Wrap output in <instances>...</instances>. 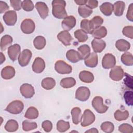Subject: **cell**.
<instances>
[{
	"instance_id": "cell-2",
	"label": "cell",
	"mask_w": 133,
	"mask_h": 133,
	"mask_svg": "<svg viewBox=\"0 0 133 133\" xmlns=\"http://www.w3.org/2000/svg\"><path fill=\"white\" fill-rule=\"evenodd\" d=\"M23 108L24 104L22 101L20 100H14L7 106L5 111L11 114H18L22 111Z\"/></svg>"
},
{
	"instance_id": "cell-4",
	"label": "cell",
	"mask_w": 133,
	"mask_h": 133,
	"mask_svg": "<svg viewBox=\"0 0 133 133\" xmlns=\"http://www.w3.org/2000/svg\"><path fill=\"white\" fill-rule=\"evenodd\" d=\"M55 69L57 73L61 74H69L72 71V66L61 60L56 61L55 64Z\"/></svg>"
},
{
	"instance_id": "cell-21",
	"label": "cell",
	"mask_w": 133,
	"mask_h": 133,
	"mask_svg": "<svg viewBox=\"0 0 133 133\" xmlns=\"http://www.w3.org/2000/svg\"><path fill=\"white\" fill-rule=\"evenodd\" d=\"M79 78L80 80L86 83H90L94 80V76L93 74L87 71H82L79 74Z\"/></svg>"
},
{
	"instance_id": "cell-38",
	"label": "cell",
	"mask_w": 133,
	"mask_h": 133,
	"mask_svg": "<svg viewBox=\"0 0 133 133\" xmlns=\"http://www.w3.org/2000/svg\"><path fill=\"white\" fill-rule=\"evenodd\" d=\"M74 36L80 43L86 42L88 39V35L87 33L82 29H78L74 32Z\"/></svg>"
},
{
	"instance_id": "cell-41",
	"label": "cell",
	"mask_w": 133,
	"mask_h": 133,
	"mask_svg": "<svg viewBox=\"0 0 133 133\" xmlns=\"http://www.w3.org/2000/svg\"><path fill=\"white\" fill-rule=\"evenodd\" d=\"M37 127V125L36 122H29L25 120L22 122V129L24 131H28L34 130Z\"/></svg>"
},
{
	"instance_id": "cell-31",
	"label": "cell",
	"mask_w": 133,
	"mask_h": 133,
	"mask_svg": "<svg viewBox=\"0 0 133 133\" xmlns=\"http://www.w3.org/2000/svg\"><path fill=\"white\" fill-rule=\"evenodd\" d=\"M19 125L15 119L8 120L5 125V129L8 132H15L18 130Z\"/></svg>"
},
{
	"instance_id": "cell-46",
	"label": "cell",
	"mask_w": 133,
	"mask_h": 133,
	"mask_svg": "<svg viewBox=\"0 0 133 133\" xmlns=\"http://www.w3.org/2000/svg\"><path fill=\"white\" fill-rule=\"evenodd\" d=\"M34 5L30 0H24L22 3V8L26 11H31L33 10Z\"/></svg>"
},
{
	"instance_id": "cell-42",
	"label": "cell",
	"mask_w": 133,
	"mask_h": 133,
	"mask_svg": "<svg viewBox=\"0 0 133 133\" xmlns=\"http://www.w3.org/2000/svg\"><path fill=\"white\" fill-rule=\"evenodd\" d=\"M101 129L106 133H111L114 129V124L110 122H104L101 125Z\"/></svg>"
},
{
	"instance_id": "cell-25",
	"label": "cell",
	"mask_w": 133,
	"mask_h": 133,
	"mask_svg": "<svg viewBox=\"0 0 133 133\" xmlns=\"http://www.w3.org/2000/svg\"><path fill=\"white\" fill-rule=\"evenodd\" d=\"M116 48L120 51H126L130 48V44L124 39L117 40L115 43Z\"/></svg>"
},
{
	"instance_id": "cell-17",
	"label": "cell",
	"mask_w": 133,
	"mask_h": 133,
	"mask_svg": "<svg viewBox=\"0 0 133 133\" xmlns=\"http://www.w3.org/2000/svg\"><path fill=\"white\" fill-rule=\"evenodd\" d=\"M57 38L66 46L70 45L71 43L73 40V37L69 32L66 31H62L58 33L57 35Z\"/></svg>"
},
{
	"instance_id": "cell-18",
	"label": "cell",
	"mask_w": 133,
	"mask_h": 133,
	"mask_svg": "<svg viewBox=\"0 0 133 133\" xmlns=\"http://www.w3.org/2000/svg\"><path fill=\"white\" fill-rule=\"evenodd\" d=\"M91 44L92 49L95 53L102 52L106 46L105 42L103 40L98 38H94L92 41Z\"/></svg>"
},
{
	"instance_id": "cell-5",
	"label": "cell",
	"mask_w": 133,
	"mask_h": 133,
	"mask_svg": "<svg viewBox=\"0 0 133 133\" xmlns=\"http://www.w3.org/2000/svg\"><path fill=\"white\" fill-rule=\"evenodd\" d=\"M95 120V114L89 109H86L81 119V126L82 127H87L92 124Z\"/></svg>"
},
{
	"instance_id": "cell-24",
	"label": "cell",
	"mask_w": 133,
	"mask_h": 133,
	"mask_svg": "<svg viewBox=\"0 0 133 133\" xmlns=\"http://www.w3.org/2000/svg\"><path fill=\"white\" fill-rule=\"evenodd\" d=\"M113 5V11L115 16H121L123 15L125 8V4L123 1H117Z\"/></svg>"
},
{
	"instance_id": "cell-34",
	"label": "cell",
	"mask_w": 133,
	"mask_h": 133,
	"mask_svg": "<svg viewBox=\"0 0 133 133\" xmlns=\"http://www.w3.org/2000/svg\"><path fill=\"white\" fill-rule=\"evenodd\" d=\"M77 50L81 60L84 59L90 53V48L87 44L80 46L77 48Z\"/></svg>"
},
{
	"instance_id": "cell-23",
	"label": "cell",
	"mask_w": 133,
	"mask_h": 133,
	"mask_svg": "<svg viewBox=\"0 0 133 133\" xmlns=\"http://www.w3.org/2000/svg\"><path fill=\"white\" fill-rule=\"evenodd\" d=\"M67 59L72 63H76L81 60L78 51L74 50H69L66 53Z\"/></svg>"
},
{
	"instance_id": "cell-33",
	"label": "cell",
	"mask_w": 133,
	"mask_h": 133,
	"mask_svg": "<svg viewBox=\"0 0 133 133\" xmlns=\"http://www.w3.org/2000/svg\"><path fill=\"white\" fill-rule=\"evenodd\" d=\"M121 60L122 62L125 65L132 66L133 65V57L130 52H125L123 54Z\"/></svg>"
},
{
	"instance_id": "cell-48",
	"label": "cell",
	"mask_w": 133,
	"mask_h": 133,
	"mask_svg": "<svg viewBox=\"0 0 133 133\" xmlns=\"http://www.w3.org/2000/svg\"><path fill=\"white\" fill-rule=\"evenodd\" d=\"M124 75L125 77L124 79V84L125 85L128 87L129 88L132 89V77L129 74L124 73Z\"/></svg>"
},
{
	"instance_id": "cell-35",
	"label": "cell",
	"mask_w": 133,
	"mask_h": 133,
	"mask_svg": "<svg viewBox=\"0 0 133 133\" xmlns=\"http://www.w3.org/2000/svg\"><path fill=\"white\" fill-rule=\"evenodd\" d=\"M38 116V111L37 109L34 107H29L24 115V117L30 119H36Z\"/></svg>"
},
{
	"instance_id": "cell-10",
	"label": "cell",
	"mask_w": 133,
	"mask_h": 133,
	"mask_svg": "<svg viewBox=\"0 0 133 133\" xmlns=\"http://www.w3.org/2000/svg\"><path fill=\"white\" fill-rule=\"evenodd\" d=\"M124 76V72L121 66L116 65L113 67L110 72V77L114 81L121 80Z\"/></svg>"
},
{
	"instance_id": "cell-1",
	"label": "cell",
	"mask_w": 133,
	"mask_h": 133,
	"mask_svg": "<svg viewBox=\"0 0 133 133\" xmlns=\"http://www.w3.org/2000/svg\"><path fill=\"white\" fill-rule=\"evenodd\" d=\"M66 3L63 0H54L52 2V14L57 19H64L67 13L65 10Z\"/></svg>"
},
{
	"instance_id": "cell-16",
	"label": "cell",
	"mask_w": 133,
	"mask_h": 133,
	"mask_svg": "<svg viewBox=\"0 0 133 133\" xmlns=\"http://www.w3.org/2000/svg\"><path fill=\"white\" fill-rule=\"evenodd\" d=\"M45 68V62L41 57H36L32 65V69L33 72L36 73H42Z\"/></svg>"
},
{
	"instance_id": "cell-8",
	"label": "cell",
	"mask_w": 133,
	"mask_h": 133,
	"mask_svg": "<svg viewBox=\"0 0 133 133\" xmlns=\"http://www.w3.org/2000/svg\"><path fill=\"white\" fill-rule=\"evenodd\" d=\"M32 52L28 49H24L20 54L18 58V62L21 66H26L32 57Z\"/></svg>"
},
{
	"instance_id": "cell-28",
	"label": "cell",
	"mask_w": 133,
	"mask_h": 133,
	"mask_svg": "<svg viewBox=\"0 0 133 133\" xmlns=\"http://www.w3.org/2000/svg\"><path fill=\"white\" fill-rule=\"evenodd\" d=\"M12 38L9 35H4L1 39V49L2 51H5L10 46L12 42Z\"/></svg>"
},
{
	"instance_id": "cell-19",
	"label": "cell",
	"mask_w": 133,
	"mask_h": 133,
	"mask_svg": "<svg viewBox=\"0 0 133 133\" xmlns=\"http://www.w3.org/2000/svg\"><path fill=\"white\" fill-rule=\"evenodd\" d=\"M98 62V55L95 52L90 53L84 59L85 64L89 68H95L97 66Z\"/></svg>"
},
{
	"instance_id": "cell-53",
	"label": "cell",
	"mask_w": 133,
	"mask_h": 133,
	"mask_svg": "<svg viewBox=\"0 0 133 133\" xmlns=\"http://www.w3.org/2000/svg\"><path fill=\"white\" fill-rule=\"evenodd\" d=\"M9 7L6 3L3 1H0V13L3 14L8 10ZM7 12V11H6Z\"/></svg>"
},
{
	"instance_id": "cell-7",
	"label": "cell",
	"mask_w": 133,
	"mask_h": 133,
	"mask_svg": "<svg viewBox=\"0 0 133 133\" xmlns=\"http://www.w3.org/2000/svg\"><path fill=\"white\" fill-rule=\"evenodd\" d=\"M90 91L89 88L85 86H81L78 88L75 92V98L79 101H86L90 96Z\"/></svg>"
},
{
	"instance_id": "cell-39",
	"label": "cell",
	"mask_w": 133,
	"mask_h": 133,
	"mask_svg": "<svg viewBox=\"0 0 133 133\" xmlns=\"http://www.w3.org/2000/svg\"><path fill=\"white\" fill-rule=\"evenodd\" d=\"M115 119L117 121H122L127 119L129 117V112L127 110L122 111L119 110H116L114 114Z\"/></svg>"
},
{
	"instance_id": "cell-49",
	"label": "cell",
	"mask_w": 133,
	"mask_h": 133,
	"mask_svg": "<svg viewBox=\"0 0 133 133\" xmlns=\"http://www.w3.org/2000/svg\"><path fill=\"white\" fill-rule=\"evenodd\" d=\"M42 127L45 132H48L52 130V124L50 121L48 120H46L43 122L42 124Z\"/></svg>"
},
{
	"instance_id": "cell-55",
	"label": "cell",
	"mask_w": 133,
	"mask_h": 133,
	"mask_svg": "<svg viewBox=\"0 0 133 133\" xmlns=\"http://www.w3.org/2000/svg\"><path fill=\"white\" fill-rule=\"evenodd\" d=\"M85 132H91V133H98V130L95 128H92L88 130H87L85 131Z\"/></svg>"
},
{
	"instance_id": "cell-37",
	"label": "cell",
	"mask_w": 133,
	"mask_h": 133,
	"mask_svg": "<svg viewBox=\"0 0 133 133\" xmlns=\"http://www.w3.org/2000/svg\"><path fill=\"white\" fill-rule=\"evenodd\" d=\"M78 12L82 18H87L92 13V10L86 5L80 6L78 8Z\"/></svg>"
},
{
	"instance_id": "cell-22",
	"label": "cell",
	"mask_w": 133,
	"mask_h": 133,
	"mask_svg": "<svg viewBox=\"0 0 133 133\" xmlns=\"http://www.w3.org/2000/svg\"><path fill=\"white\" fill-rule=\"evenodd\" d=\"M71 115L72 122L74 124L77 125L82 119L81 110L78 107H74L71 110Z\"/></svg>"
},
{
	"instance_id": "cell-40",
	"label": "cell",
	"mask_w": 133,
	"mask_h": 133,
	"mask_svg": "<svg viewBox=\"0 0 133 133\" xmlns=\"http://www.w3.org/2000/svg\"><path fill=\"white\" fill-rule=\"evenodd\" d=\"M70 127L69 122H65L63 120H59L57 123V129L60 132H64L68 130Z\"/></svg>"
},
{
	"instance_id": "cell-47",
	"label": "cell",
	"mask_w": 133,
	"mask_h": 133,
	"mask_svg": "<svg viewBox=\"0 0 133 133\" xmlns=\"http://www.w3.org/2000/svg\"><path fill=\"white\" fill-rule=\"evenodd\" d=\"M123 34L130 39L133 38V26H126L122 30Z\"/></svg>"
},
{
	"instance_id": "cell-43",
	"label": "cell",
	"mask_w": 133,
	"mask_h": 133,
	"mask_svg": "<svg viewBox=\"0 0 133 133\" xmlns=\"http://www.w3.org/2000/svg\"><path fill=\"white\" fill-rule=\"evenodd\" d=\"M81 28L82 30L84 31L86 33L91 34L93 30L91 29L89 23V20L83 19L81 22Z\"/></svg>"
},
{
	"instance_id": "cell-14",
	"label": "cell",
	"mask_w": 133,
	"mask_h": 133,
	"mask_svg": "<svg viewBox=\"0 0 133 133\" xmlns=\"http://www.w3.org/2000/svg\"><path fill=\"white\" fill-rule=\"evenodd\" d=\"M76 24V19L73 16H69L65 17L61 22L64 31H69L73 29Z\"/></svg>"
},
{
	"instance_id": "cell-50",
	"label": "cell",
	"mask_w": 133,
	"mask_h": 133,
	"mask_svg": "<svg viewBox=\"0 0 133 133\" xmlns=\"http://www.w3.org/2000/svg\"><path fill=\"white\" fill-rule=\"evenodd\" d=\"M10 5L14 10L18 11L20 10L22 8V2L20 0H10Z\"/></svg>"
},
{
	"instance_id": "cell-54",
	"label": "cell",
	"mask_w": 133,
	"mask_h": 133,
	"mask_svg": "<svg viewBox=\"0 0 133 133\" xmlns=\"http://www.w3.org/2000/svg\"><path fill=\"white\" fill-rule=\"evenodd\" d=\"M74 2L77 5H78L80 6H83V5H86L87 1L86 0H77V1L75 0V1H74Z\"/></svg>"
},
{
	"instance_id": "cell-52",
	"label": "cell",
	"mask_w": 133,
	"mask_h": 133,
	"mask_svg": "<svg viewBox=\"0 0 133 133\" xmlns=\"http://www.w3.org/2000/svg\"><path fill=\"white\" fill-rule=\"evenodd\" d=\"M85 5L92 9L97 7L98 5V2L97 1H95V0H88V1H87L86 4Z\"/></svg>"
},
{
	"instance_id": "cell-29",
	"label": "cell",
	"mask_w": 133,
	"mask_h": 133,
	"mask_svg": "<svg viewBox=\"0 0 133 133\" xmlns=\"http://www.w3.org/2000/svg\"><path fill=\"white\" fill-rule=\"evenodd\" d=\"M60 84L61 86L64 88H70L75 86L76 81L73 77H65L60 81Z\"/></svg>"
},
{
	"instance_id": "cell-56",
	"label": "cell",
	"mask_w": 133,
	"mask_h": 133,
	"mask_svg": "<svg viewBox=\"0 0 133 133\" xmlns=\"http://www.w3.org/2000/svg\"><path fill=\"white\" fill-rule=\"evenodd\" d=\"M5 57L3 55V54L1 52V64H2L4 62V61H5Z\"/></svg>"
},
{
	"instance_id": "cell-30",
	"label": "cell",
	"mask_w": 133,
	"mask_h": 133,
	"mask_svg": "<svg viewBox=\"0 0 133 133\" xmlns=\"http://www.w3.org/2000/svg\"><path fill=\"white\" fill-rule=\"evenodd\" d=\"M89 23L91 29L94 31L101 26L103 23V19L99 16H96L89 20Z\"/></svg>"
},
{
	"instance_id": "cell-20",
	"label": "cell",
	"mask_w": 133,
	"mask_h": 133,
	"mask_svg": "<svg viewBox=\"0 0 133 133\" xmlns=\"http://www.w3.org/2000/svg\"><path fill=\"white\" fill-rule=\"evenodd\" d=\"M15 73L14 68L10 65H7L2 70L1 76L4 79H10L15 76Z\"/></svg>"
},
{
	"instance_id": "cell-36",
	"label": "cell",
	"mask_w": 133,
	"mask_h": 133,
	"mask_svg": "<svg viewBox=\"0 0 133 133\" xmlns=\"http://www.w3.org/2000/svg\"><path fill=\"white\" fill-rule=\"evenodd\" d=\"M92 36L95 38L101 39L104 37L107 34V30L105 26H102L95 30L92 33Z\"/></svg>"
},
{
	"instance_id": "cell-6",
	"label": "cell",
	"mask_w": 133,
	"mask_h": 133,
	"mask_svg": "<svg viewBox=\"0 0 133 133\" xmlns=\"http://www.w3.org/2000/svg\"><path fill=\"white\" fill-rule=\"evenodd\" d=\"M23 33L29 34L33 33L35 28L34 22L31 19H25L22 21L20 25Z\"/></svg>"
},
{
	"instance_id": "cell-45",
	"label": "cell",
	"mask_w": 133,
	"mask_h": 133,
	"mask_svg": "<svg viewBox=\"0 0 133 133\" xmlns=\"http://www.w3.org/2000/svg\"><path fill=\"white\" fill-rule=\"evenodd\" d=\"M133 92L132 91H126L124 94V99L125 103L127 105L132 106L133 104L132 102Z\"/></svg>"
},
{
	"instance_id": "cell-3",
	"label": "cell",
	"mask_w": 133,
	"mask_h": 133,
	"mask_svg": "<svg viewBox=\"0 0 133 133\" xmlns=\"http://www.w3.org/2000/svg\"><path fill=\"white\" fill-rule=\"evenodd\" d=\"M91 103L94 109L98 113H104L109 108L108 106L103 104V98L100 96H96L94 97L92 99Z\"/></svg>"
},
{
	"instance_id": "cell-44",
	"label": "cell",
	"mask_w": 133,
	"mask_h": 133,
	"mask_svg": "<svg viewBox=\"0 0 133 133\" xmlns=\"http://www.w3.org/2000/svg\"><path fill=\"white\" fill-rule=\"evenodd\" d=\"M118 130L122 133H132L133 131V128L130 124L124 123L119 126Z\"/></svg>"
},
{
	"instance_id": "cell-12",
	"label": "cell",
	"mask_w": 133,
	"mask_h": 133,
	"mask_svg": "<svg viewBox=\"0 0 133 133\" xmlns=\"http://www.w3.org/2000/svg\"><path fill=\"white\" fill-rule=\"evenodd\" d=\"M20 92L22 96L27 99L32 98L35 94L33 86L27 83L23 84L20 86Z\"/></svg>"
},
{
	"instance_id": "cell-27",
	"label": "cell",
	"mask_w": 133,
	"mask_h": 133,
	"mask_svg": "<svg viewBox=\"0 0 133 133\" xmlns=\"http://www.w3.org/2000/svg\"><path fill=\"white\" fill-rule=\"evenodd\" d=\"M56 85V81L52 77H46L41 82L42 87L46 90L52 89Z\"/></svg>"
},
{
	"instance_id": "cell-32",
	"label": "cell",
	"mask_w": 133,
	"mask_h": 133,
	"mask_svg": "<svg viewBox=\"0 0 133 133\" xmlns=\"http://www.w3.org/2000/svg\"><path fill=\"white\" fill-rule=\"evenodd\" d=\"M46 41L45 38L42 36H36L34 41L33 44L35 48L38 50H41L44 48L46 45Z\"/></svg>"
},
{
	"instance_id": "cell-11",
	"label": "cell",
	"mask_w": 133,
	"mask_h": 133,
	"mask_svg": "<svg viewBox=\"0 0 133 133\" xmlns=\"http://www.w3.org/2000/svg\"><path fill=\"white\" fill-rule=\"evenodd\" d=\"M3 19L7 25H14L17 20V13L14 10L7 11L4 14Z\"/></svg>"
},
{
	"instance_id": "cell-9",
	"label": "cell",
	"mask_w": 133,
	"mask_h": 133,
	"mask_svg": "<svg viewBox=\"0 0 133 133\" xmlns=\"http://www.w3.org/2000/svg\"><path fill=\"white\" fill-rule=\"evenodd\" d=\"M116 64V59L114 55L111 54H106L102 60V67L105 69L112 68Z\"/></svg>"
},
{
	"instance_id": "cell-51",
	"label": "cell",
	"mask_w": 133,
	"mask_h": 133,
	"mask_svg": "<svg viewBox=\"0 0 133 133\" xmlns=\"http://www.w3.org/2000/svg\"><path fill=\"white\" fill-rule=\"evenodd\" d=\"M126 17L129 21L131 22L133 21V3H131L128 7Z\"/></svg>"
},
{
	"instance_id": "cell-26",
	"label": "cell",
	"mask_w": 133,
	"mask_h": 133,
	"mask_svg": "<svg viewBox=\"0 0 133 133\" xmlns=\"http://www.w3.org/2000/svg\"><path fill=\"white\" fill-rule=\"evenodd\" d=\"M100 10L104 15L109 16L113 10V5L109 2L103 3L100 6Z\"/></svg>"
},
{
	"instance_id": "cell-15",
	"label": "cell",
	"mask_w": 133,
	"mask_h": 133,
	"mask_svg": "<svg viewBox=\"0 0 133 133\" xmlns=\"http://www.w3.org/2000/svg\"><path fill=\"white\" fill-rule=\"evenodd\" d=\"M35 7L42 19H45L48 16L49 9L44 2H38L36 3Z\"/></svg>"
},
{
	"instance_id": "cell-13",
	"label": "cell",
	"mask_w": 133,
	"mask_h": 133,
	"mask_svg": "<svg viewBox=\"0 0 133 133\" xmlns=\"http://www.w3.org/2000/svg\"><path fill=\"white\" fill-rule=\"evenodd\" d=\"M20 50L21 47L18 44H15L13 45L10 46L8 48L7 53L10 60L15 61L18 59L20 54Z\"/></svg>"
}]
</instances>
